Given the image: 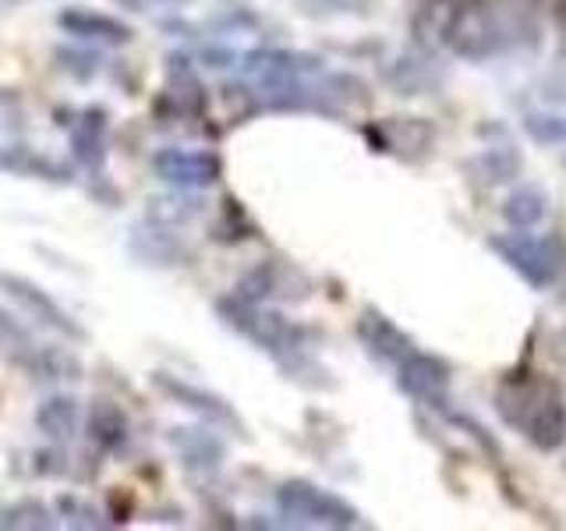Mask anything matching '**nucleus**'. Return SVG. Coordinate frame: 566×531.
<instances>
[{"mask_svg": "<svg viewBox=\"0 0 566 531\" xmlns=\"http://www.w3.org/2000/svg\"><path fill=\"white\" fill-rule=\"evenodd\" d=\"M556 351H559V358L566 362V326H563V333H559V347H556Z\"/></svg>", "mask_w": 566, "mask_h": 531, "instance_id": "obj_9", "label": "nucleus"}, {"mask_svg": "<svg viewBox=\"0 0 566 531\" xmlns=\"http://www.w3.org/2000/svg\"><path fill=\"white\" fill-rule=\"evenodd\" d=\"M524 132L538 146H566V114L563 111H531L524 114Z\"/></svg>", "mask_w": 566, "mask_h": 531, "instance_id": "obj_8", "label": "nucleus"}, {"mask_svg": "<svg viewBox=\"0 0 566 531\" xmlns=\"http://www.w3.org/2000/svg\"><path fill=\"white\" fill-rule=\"evenodd\" d=\"M358 336H361V344L365 351L371 354L376 362L382 365H400L407 354H415V341L407 336L394 319H386L382 312L376 309H368L361 319H358Z\"/></svg>", "mask_w": 566, "mask_h": 531, "instance_id": "obj_5", "label": "nucleus"}, {"mask_svg": "<svg viewBox=\"0 0 566 531\" xmlns=\"http://www.w3.org/2000/svg\"><path fill=\"white\" fill-rule=\"evenodd\" d=\"M495 407L503 418L521 429L538 450L553 454L566 439V407L559 397V386L538 379L535 372H521V376H503L495 386Z\"/></svg>", "mask_w": 566, "mask_h": 531, "instance_id": "obj_1", "label": "nucleus"}, {"mask_svg": "<svg viewBox=\"0 0 566 531\" xmlns=\"http://www.w3.org/2000/svg\"><path fill=\"white\" fill-rule=\"evenodd\" d=\"M559 14L566 18V0H559Z\"/></svg>", "mask_w": 566, "mask_h": 531, "instance_id": "obj_10", "label": "nucleus"}, {"mask_svg": "<svg viewBox=\"0 0 566 531\" xmlns=\"http://www.w3.org/2000/svg\"><path fill=\"white\" fill-rule=\"evenodd\" d=\"M548 217V191L542 185H521L517 191L506 195L503 220L517 230H535Z\"/></svg>", "mask_w": 566, "mask_h": 531, "instance_id": "obj_7", "label": "nucleus"}, {"mask_svg": "<svg viewBox=\"0 0 566 531\" xmlns=\"http://www.w3.org/2000/svg\"><path fill=\"white\" fill-rule=\"evenodd\" d=\"M400 368V389L411 400L418 404H429V407H447V386H450V365L436 358V354H424V351H415L407 354V358L397 365Z\"/></svg>", "mask_w": 566, "mask_h": 531, "instance_id": "obj_4", "label": "nucleus"}, {"mask_svg": "<svg viewBox=\"0 0 566 531\" xmlns=\"http://www.w3.org/2000/svg\"><path fill=\"white\" fill-rule=\"evenodd\" d=\"M468 170L474 174V181L482 185H506L513 177H521V153L510 146H489L482 149L474 159H468Z\"/></svg>", "mask_w": 566, "mask_h": 531, "instance_id": "obj_6", "label": "nucleus"}, {"mask_svg": "<svg viewBox=\"0 0 566 531\" xmlns=\"http://www.w3.org/2000/svg\"><path fill=\"white\" fill-rule=\"evenodd\" d=\"M489 248L535 291L556 288L566 270V241L556 235L542 238L531 230H510V235H492Z\"/></svg>", "mask_w": 566, "mask_h": 531, "instance_id": "obj_2", "label": "nucleus"}, {"mask_svg": "<svg viewBox=\"0 0 566 531\" xmlns=\"http://www.w3.org/2000/svg\"><path fill=\"white\" fill-rule=\"evenodd\" d=\"M280 507L297 521L323 524V528H358L361 513L354 510L347 500L318 489L312 482H287L280 489Z\"/></svg>", "mask_w": 566, "mask_h": 531, "instance_id": "obj_3", "label": "nucleus"}]
</instances>
